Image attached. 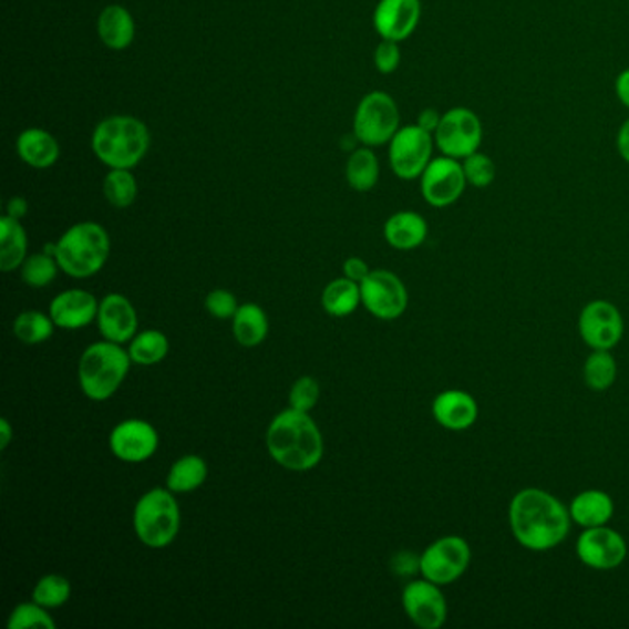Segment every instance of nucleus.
Masks as SVG:
<instances>
[{
	"instance_id": "nucleus-1",
	"label": "nucleus",
	"mask_w": 629,
	"mask_h": 629,
	"mask_svg": "<svg viewBox=\"0 0 629 629\" xmlns=\"http://www.w3.org/2000/svg\"><path fill=\"white\" fill-rule=\"evenodd\" d=\"M570 512L559 498L548 492L528 487L515 495L509 504V526L520 547L545 553L567 539Z\"/></svg>"
},
{
	"instance_id": "nucleus-2",
	"label": "nucleus",
	"mask_w": 629,
	"mask_h": 629,
	"mask_svg": "<svg viewBox=\"0 0 629 629\" xmlns=\"http://www.w3.org/2000/svg\"><path fill=\"white\" fill-rule=\"evenodd\" d=\"M266 448L282 470L307 473L323 460L326 443L310 414L288 409L271 420L266 431Z\"/></svg>"
},
{
	"instance_id": "nucleus-3",
	"label": "nucleus",
	"mask_w": 629,
	"mask_h": 629,
	"mask_svg": "<svg viewBox=\"0 0 629 629\" xmlns=\"http://www.w3.org/2000/svg\"><path fill=\"white\" fill-rule=\"evenodd\" d=\"M152 135L141 118L111 115L100 121L91 137L96 159L107 168L133 171L148 154Z\"/></svg>"
},
{
	"instance_id": "nucleus-4",
	"label": "nucleus",
	"mask_w": 629,
	"mask_h": 629,
	"mask_svg": "<svg viewBox=\"0 0 629 629\" xmlns=\"http://www.w3.org/2000/svg\"><path fill=\"white\" fill-rule=\"evenodd\" d=\"M111 238L99 221H78L55 243V260L72 279L96 276L110 259Z\"/></svg>"
},
{
	"instance_id": "nucleus-5",
	"label": "nucleus",
	"mask_w": 629,
	"mask_h": 629,
	"mask_svg": "<svg viewBox=\"0 0 629 629\" xmlns=\"http://www.w3.org/2000/svg\"><path fill=\"white\" fill-rule=\"evenodd\" d=\"M132 359L121 343L102 340L91 343L78 362V382L83 395L102 403L113 398L126 381Z\"/></svg>"
},
{
	"instance_id": "nucleus-6",
	"label": "nucleus",
	"mask_w": 629,
	"mask_h": 629,
	"mask_svg": "<svg viewBox=\"0 0 629 629\" xmlns=\"http://www.w3.org/2000/svg\"><path fill=\"white\" fill-rule=\"evenodd\" d=\"M182 528V509L176 493L168 487H154L138 498L133 509V530L144 547H171Z\"/></svg>"
},
{
	"instance_id": "nucleus-7",
	"label": "nucleus",
	"mask_w": 629,
	"mask_h": 629,
	"mask_svg": "<svg viewBox=\"0 0 629 629\" xmlns=\"http://www.w3.org/2000/svg\"><path fill=\"white\" fill-rule=\"evenodd\" d=\"M401 127V111L392 94L371 91L354 111L353 133L359 143L370 148L384 146Z\"/></svg>"
},
{
	"instance_id": "nucleus-8",
	"label": "nucleus",
	"mask_w": 629,
	"mask_h": 629,
	"mask_svg": "<svg viewBox=\"0 0 629 629\" xmlns=\"http://www.w3.org/2000/svg\"><path fill=\"white\" fill-rule=\"evenodd\" d=\"M434 133L426 132L417 124L399 127L388 143V161L393 174L403 182L420 179L426 166L434 159Z\"/></svg>"
},
{
	"instance_id": "nucleus-9",
	"label": "nucleus",
	"mask_w": 629,
	"mask_h": 629,
	"mask_svg": "<svg viewBox=\"0 0 629 629\" xmlns=\"http://www.w3.org/2000/svg\"><path fill=\"white\" fill-rule=\"evenodd\" d=\"M434 141L440 154L464 161L481 149L484 141L481 116L464 105L445 111L434 132Z\"/></svg>"
},
{
	"instance_id": "nucleus-10",
	"label": "nucleus",
	"mask_w": 629,
	"mask_h": 629,
	"mask_svg": "<svg viewBox=\"0 0 629 629\" xmlns=\"http://www.w3.org/2000/svg\"><path fill=\"white\" fill-rule=\"evenodd\" d=\"M471 564V548L464 537L437 539L421 554L420 573L437 586H448L465 575Z\"/></svg>"
},
{
	"instance_id": "nucleus-11",
	"label": "nucleus",
	"mask_w": 629,
	"mask_h": 629,
	"mask_svg": "<svg viewBox=\"0 0 629 629\" xmlns=\"http://www.w3.org/2000/svg\"><path fill=\"white\" fill-rule=\"evenodd\" d=\"M420 179L423 198L436 209H445L456 204L464 196L465 187L470 185L465 179L462 161L443 154L429 163Z\"/></svg>"
},
{
	"instance_id": "nucleus-12",
	"label": "nucleus",
	"mask_w": 629,
	"mask_h": 629,
	"mask_svg": "<svg viewBox=\"0 0 629 629\" xmlns=\"http://www.w3.org/2000/svg\"><path fill=\"white\" fill-rule=\"evenodd\" d=\"M362 305L377 320H398L409 307V290L390 270H371L360 282Z\"/></svg>"
},
{
	"instance_id": "nucleus-13",
	"label": "nucleus",
	"mask_w": 629,
	"mask_h": 629,
	"mask_svg": "<svg viewBox=\"0 0 629 629\" xmlns=\"http://www.w3.org/2000/svg\"><path fill=\"white\" fill-rule=\"evenodd\" d=\"M576 554L581 564L597 570H613L625 564L628 545L619 532L608 526L584 528L576 543Z\"/></svg>"
},
{
	"instance_id": "nucleus-14",
	"label": "nucleus",
	"mask_w": 629,
	"mask_h": 629,
	"mask_svg": "<svg viewBox=\"0 0 629 629\" xmlns=\"http://www.w3.org/2000/svg\"><path fill=\"white\" fill-rule=\"evenodd\" d=\"M580 337L595 351H609L625 334V320L619 309L609 301H591L581 310L578 321Z\"/></svg>"
},
{
	"instance_id": "nucleus-15",
	"label": "nucleus",
	"mask_w": 629,
	"mask_h": 629,
	"mask_svg": "<svg viewBox=\"0 0 629 629\" xmlns=\"http://www.w3.org/2000/svg\"><path fill=\"white\" fill-rule=\"evenodd\" d=\"M159 447V434L148 421L124 420L111 431L110 448L115 458L126 464H143Z\"/></svg>"
},
{
	"instance_id": "nucleus-16",
	"label": "nucleus",
	"mask_w": 629,
	"mask_h": 629,
	"mask_svg": "<svg viewBox=\"0 0 629 629\" xmlns=\"http://www.w3.org/2000/svg\"><path fill=\"white\" fill-rule=\"evenodd\" d=\"M404 613L421 629H440L447 620V600L434 581L414 580L403 591Z\"/></svg>"
},
{
	"instance_id": "nucleus-17",
	"label": "nucleus",
	"mask_w": 629,
	"mask_h": 629,
	"mask_svg": "<svg viewBox=\"0 0 629 629\" xmlns=\"http://www.w3.org/2000/svg\"><path fill=\"white\" fill-rule=\"evenodd\" d=\"M421 13V0H379L373 11V27L381 39L403 43L420 27Z\"/></svg>"
},
{
	"instance_id": "nucleus-18",
	"label": "nucleus",
	"mask_w": 629,
	"mask_h": 629,
	"mask_svg": "<svg viewBox=\"0 0 629 629\" xmlns=\"http://www.w3.org/2000/svg\"><path fill=\"white\" fill-rule=\"evenodd\" d=\"M96 326L104 340L124 346L138 332L137 310L126 296L107 293L100 299Z\"/></svg>"
},
{
	"instance_id": "nucleus-19",
	"label": "nucleus",
	"mask_w": 629,
	"mask_h": 629,
	"mask_svg": "<svg viewBox=\"0 0 629 629\" xmlns=\"http://www.w3.org/2000/svg\"><path fill=\"white\" fill-rule=\"evenodd\" d=\"M99 299L82 288H71L58 293L50 301L49 314L55 327L65 331H78L91 326L99 316Z\"/></svg>"
},
{
	"instance_id": "nucleus-20",
	"label": "nucleus",
	"mask_w": 629,
	"mask_h": 629,
	"mask_svg": "<svg viewBox=\"0 0 629 629\" xmlns=\"http://www.w3.org/2000/svg\"><path fill=\"white\" fill-rule=\"evenodd\" d=\"M434 420L447 431H467L478 420V404L464 390H445L432 403Z\"/></svg>"
},
{
	"instance_id": "nucleus-21",
	"label": "nucleus",
	"mask_w": 629,
	"mask_h": 629,
	"mask_svg": "<svg viewBox=\"0 0 629 629\" xmlns=\"http://www.w3.org/2000/svg\"><path fill=\"white\" fill-rule=\"evenodd\" d=\"M17 155L24 165L35 171H47L58 163L61 155L60 143L43 127H28L19 133L16 143Z\"/></svg>"
},
{
	"instance_id": "nucleus-22",
	"label": "nucleus",
	"mask_w": 629,
	"mask_h": 629,
	"mask_svg": "<svg viewBox=\"0 0 629 629\" xmlns=\"http://www.w3.org/2000/svg\"><path fill=\"white\" fill-rule=\"evenodd\" d=\"M135 30H137L135 19L124 6L110 4L100 11L96 32L100 41L107 49L118 52L130 49L135 39Z\"/></svg>"
},
{
	"instance_id": "nucleus-23",
	"label": "nucleus",
	"mask_w": 629,
	"mask_h": 629,
	"mask_svg": "<svg viewBox=\"0 0 629 629\" xmlns=\"http://www.w3.org/2000/svg\"><path fill=\"white\" fill-rule=\"evenodd\" d=\"M426 237H429V224L415 210H399L384 224L386 243L399 251L420 248Z\"/></svg>"
},
{
	"instance_id": "nucleus-24",
	"label": "nucleus",
	"mask_w": 629,
	"mask_h": 629,
	"mask_svg": "<svg viewBox=\"0 0 629 629\" xmlns=\"http://www.w3.org/2000/svg\"><path fill=\"white\" fill-rule=\"evenodd\" d=\"M570 519L581 528L608 525L615 514V504L608 493L589 489L576 495L570 504Z\"/></svg>"
},
{
	"instance_id": "nucleus-25",
	"label": "nucleus",
	"mask_w": 629,
	"mask_h": 629,
	"mask_svg": "<svg viewBox=\"0 0 629 629\" xmlns=\"http://www.w3.org/2000/svg\"><path fill=\"white\" fill-rule=\"evenodd\" d=\"M233 337L243 348H257L270 332V321L265 309L257 303H244L233 316Z\"/></svg>"
},
{
	"instance_id": "nucleus-26",
	"label": "nucleus",
	"mask_w": 629,
	"mask_h": 629,
	"mask_svg": "<svg viewBox=\"0 0 629 629\" xmlns=\"http://www.w3.org/2000/svg\"><path fill=\"white\" fill-rule=\"evenodd\" d=\"M28 257V235L21 220L4 215L0 218V270L21 268Z\"/></svg>"
},
{
	"instance_id": "nucleus-27",
	"label": "nucleus",
	"mask_w": 629,
	"mask_h": 629,
	"mask_svg": "<svg viewBox=\"0 0 629 629\" xmlns=\"http://www.w3.org/2000/svg\"><path fill=\"white\" fill-rule=\"evenodd\" d=\"M379 177H381V163L373 148L362 146V148L353 149L346 165V179H348L349 187L357 193H370L377 187Z\"/></svg>"
},
{
	"instance_id": "nucleus-28",
	"label": "nucleus",
	"mask_w": 629,
	"mask_h": 629,
	"mask_svg": "<svg viewBox=\"0 0 629 629\" xmlns=\"http://www.w3.org/2000/svg\"><path fill=\"white\" fill-rule=\"evenodd\" d=\"M209 476V467L198 454H187L172 464L166 475V487L172 493H193L204 486Z\"/></svg>"
},
{
	"instance_id": "nucleus-29",
	"label": "nucleus",
	"mask_w": 629,
	"mask_h": 629,
	"mask_svg": "<svg viewBox=\"0 0 629 629\" xmlns=\"http://www.w3.org/2000/svg\"><path fill=\"white\" fill-rule=\"evenodd\" d=\"M362 305L359 282L351 281L348 277H338L327 285L321 293V307L327 314L334 318H346L353 314L354 310Z\"/></svg>"
},
{
	"instance_id": "nucleus-30",
	"label": "nucleus",
	"mask_w": 629,
	"mask_h": 629,
	"mask_svg": "<svg viewBox=\"0 0 629 629\" xmlns=\"http://www.w3.org/2000/svg\"><path fill=\"white\" fill-rule=\"evenodd\" d=\"M171 351V342L163 332L157 329H146L133 337L132 342L127 343V353L135 365H155L166 359Z\"/></svg>"
},
{
	"instance_id": "nucleus-31",
	"label": "nucleus",
	"mask_w": 629,
	"mask_h": 629,
	"mask_svg": "<svg viewBox=\"0 0 629 629\" xmlns=\"http://www.w3.org/2000/svg\"><path fill=\"white\" fill-rule=\"evenodd\" d=\"M102 190H104V198L107 199V204L113 205L115 209H127L137 199V179L133 176L132 171L110 168V172L105 174Z\"/></svg>"
},
{
	"instance_id": "nucleus-32",
	"label": "nucleus",
	"mask_w": 629,
	"mask_h": 629,
	"mask_svg": "<svg viewBox=\"0 0 629 629\" xmlns=\"http://www.w3.org/2000/svg\"><path fill=\"white\" fill-rule=\"evenodd\" d=\"M55 323L50 314L39 312V310H27L17 316L13 321V334L17 340L27 346H38L47 342L54 334Z\"/></svg>"
},
{
	"instance_id": "nucleus-33",
	"label": "nucleus",
	"mask_w": 629,
	"mask_h": 629,
	"mask_svg": "<svg viewBox=\"0 0 629 629\" xmlns=\"http://www.w3.org/2000/svg\"><path fill=\"white\" fill-rule=\"evenodd\" d=\"M72 586L65 576L44 575L33 587L32 600L47 609L63 608L71 600Z\"/></svg>"
},
{
	"instance_id": "nucleus-34",
	"label": "nucleus",
	"mask_w": 629,
	"mask_h": 629,
	"mask_svg": "<svg viewBox=\"0 0 629 629\" xmlns=\"http://www.w3.org/2000/svg\"><path fill=\"white\" fill-rule=\"evenodd\" d=\"M617 379V362L609 351H595L584 364V381L595 392L613 386Z\"/></svg>"
},
{
	"instance_id": "nucleus-35",
	"label": "nucleus",
	"mask_w": 629,
	"mask_h": 629,
	"mask_svg": "<svg viewBox=\"0 0 629 629\" xmlns=\"http://www.w3.org/2000/svg\"><path fill=\"white\" fill-rule=\"evenodd\" d=\"M60 270V265H58L54 255L41 251V254L30 255L22 262L21 277L28 287L44 288L49 287L50 282H54Z\"/></svg>"
},
{
	"instance_id": "nucleus-36",
	"label": "nucleus",
	"mask_w": 629,
	"mask_h": 629,
	"mask_svg": "<svg viewBox=\"0 0 629 629\" xmlns=\"http://www.w3.org/2000/svg\"><path fill=\"white\" fill-rule=\"evenodd\" d=\"M55 629V620L49 613V609L39 606L38 602L19 604L11 611L8 619V629Z\"/></svg>"
},
{
	"instance_id": "nucleus-37",
	"label": "nucleus",
	"mask_w": 629,
	"mask_h": 629,
	"mask_svg": "<svg viewBox=\"0 0 629 629\" xmlns=\"http://www.w3.org/2000/svg\"><path fill=\"white\" fill-rule=\"evenodd\" d=\"M462 165H464L465 179L471 187L486 188L495 182V176H497L495 161L489 155L482 154L481 149L465 157Z\"/></svg>"
},
{
	"instance_id": "nucleus-38",
	"label": "nucleus",
	"mask_w": 629,
	"mask_h": 629,
	"mask_svg": "<svg viewBox=\"0 0 629 629\" xmlns=\"http://www.w3.org/2000/svg\"><path fill=\"white\" fill-rule=\"evenodd\" d=\"M320 384L314 377H299L298 381L293 382L292 388H290L288 404H290V409L310 414V410L314 409L320 401Z\"/></svg>"
},
{
	"instance_id": "nucleus-39",
	"label": "nucleus",
	"mask_w": 629,
	"mask_h": 629,
	"mask_svg": "<svg viewBox=\"0 0 629 629\" xmlns=\"http://www.w3.org/2000/svg\"><path fill=\"white\" fill-rule=\"evenodd\" d=\"M238 305L237 296L229 290L215 288L207 293L205 298V310L209 312L216 320H233V316L237 314Z\"/></svg>"
},
{
	"instance_id": "nucleus-40",
	"label": "nucleus",
	"mask_w": 629,
	"mask_h": 629,
	"mask_svg": "<svg viewBox=\"0 0 629 629\" xmlns=\"http://www.w3.org/2000/svg\"><path fill=\"white\" fill-rule=\"evenodd\" d=\"M401 47L398 41H390V39H382L381 43L377 44L373 61H375L377 71L381 74H393L401 65Z\"/></svg>"
},
{
	"instance_id": "nucleus-41",
	"label": "nucleus",
	"mask_w": 629,
	"mask_h": 629,
	"mask_svg": "<svg viewBox=\"0 0 629 629\" xmlns=\"http://www.w3.org/2000/svg\"><path fill=\"white\" fill-rule=\"evenodd\" d=\"M421 556L412 553H399L393 556L392 569L395 575L410 576L420 573Z\"/></svg>"
},
{
	"instance_id": "nucleus-42",
	"label": "nucleus",
	"mask_w": 629,
	"mask_h": 629,
	"mask_svg": "<svg viewBox=\"0 0 629 629\" xmlns=\"http://www.w3.org/2000/svg\"><path fill=\"white\" fill-rule=\"evenodd\" d=\"M370 271L368 262L364 259H360V257H349L343 262V276L351 279V281L359 282V285L364 281L365 277L370 276Z\"/></svg>"
},
{
	"instance_id": "nucleus-43",
	"label": "nucleus",
	"mask_w": 629,
	"mask_h": 629,
	"mask_svg": "<svg viewBox=\"0 0 629 629\" xmlns=\"http://www.w3.org/2000/svg\"><path fill=\"white\" fill-rule=\"evenodd\" d=\"M440 121H442V113H437V111L432 110V107H426V110L421 111L415 124L426 130V132L434 133L437 126H440Z\"/></svg>"
},
{
	"instance_id": "nucleus-44",
	"label": "nucleus",
	"mask_w": 629,
	"mask_h": 629,
	"mask_svg": "<svg viewBox=\"0 0 629 629\" xmlns=\"http://www.w3.org/2000/svg\"><path fill=\"white\" fill-rule=\"evenodd\" d=\"M615 93H617L620 104L625 105L626 110H629V69L620 72L617 80H615Z\"/></svg>"
},
{
	"instance_id": "nucleus-45",
	"label": "nucleus",
	"mask_w": 629,
	"mask_h": 629,
	"mask_svg": "<svg viewBox=\"0 0 629 629\" xmlns=\"http://www.w3.org/2000/svg\"><path fill=\"white\" fill-rule=\"evenodd\" d=\"M28 213V202L21 196H16V198H11L6 205V215L11 216V218H17V220H21L24 218Z\"/></svg>"
},
{
	"instance_id": "nucleus-46",
	"label": "nucleus",
	"mask_w": 629,
	"mask_h": 629,
	"mask_svg": "<svg viewBox=\"0 0 629 629\" xmlns=\"http://www.w3.org/2000/svg\"><path fill=\"white\" fill-rule=\"evenodd\" d=\"M617 149L620 157L629 165V118L620 126L619 135H617Z\"/></svg>"
},
{
	"instance_id": "nucleus-47",
	"label": "nucleus",
	"mask_w": 629,
	"mask_h": 629,
	"mask_svg": "<svg viewBox=\"0 0 629 629\" xmlns=\"http://www.w3.org/2000/svg\"><path fill=\"white\" fill-rule=\"evenodd\" d=\"M11 440H13V426H11L10 421L2 417V420H0V448L6 451Z\"/></svg>"
}]
</instances>
